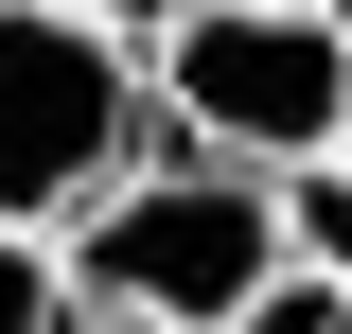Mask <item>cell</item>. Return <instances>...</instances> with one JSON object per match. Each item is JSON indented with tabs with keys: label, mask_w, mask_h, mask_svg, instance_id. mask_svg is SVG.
<instances>
[{
	"label": "cell",
	"mask_w": 352,
	"mask_h": 334,
	"mask_svg": "<svg viewBox=\"0 0 352 334\" xmlns=\"http://www.w3.org/2000/svg\"><path fill=\"white\" fill-rule=\"evenodd\" d=\"M159 124H141V159H335L352 141V18L335 0H194L159 53Z\"/></svg>",
	"instance_id": "1"
},
{
	"label": "cell",
	"mask_w": 352,
	"mask_h": 334,
	"mask_svg": "<svg viewBox=\"0 0 352 334\" xmlns=\"http://www.w3.org/2000/svg\"><path fill=\"white\" fill-rule=\"evenodd\" d=\"M71 299L88 317H159V334H229L282 282V194L247 159H141L124 194H88L71 229Z\"/></svg>",
	"instance_id": "2"
},
{
	"label": "cell",
	"mask_w": 352,
	"mask_h": 334,
	"mask_svg": "<svg viewBox=\"0 0 352 334\" xmlns=\"http://www.w3.org/2000/svg\"><path fill=\"white\" fill-rule=\"evenodd\" d=\"M159 71L71 0H0V229H71L88 194L141 176Z\"/></svg>",
	"instance_id": "3"
},
{
	"label": "cell",
	"mask_w": 352,
	"mask_h": 334,
	"mask_svg": "<svg viewBox=\"0 0 352 334\" xmlns=\"http://www.w3.org/2000/svg\"><path fill=\"white\" fill-rule=\"evenodd\" d=\"M264 194H282V264H317V282H352V141H335V159H282Z\"/></svg>",
	"instance_id": "4"
},
{
	"label": "cell",
	"mask_w": 352,
	"mask_h": 334,
	"mask_svg": "<svg viewBox=\"0 0 352 334\" xmlns=\"http://www.w3.org/2000/svg\"><path fill=\"white\" fill-rule=\"evenodd\" d=\"M0 334H88L71 247H53V229H0Z\"/></svg>",
	"instance_id": "5"
},
{
	"label": "cell",
	"mask_w": 352,
	"mask_h": 334,
	"mask_svg": "<svg viewBox=\"0 0 352 334\" xmlns=\"http://www.w3.org/2000/svg\"><path fill=\"white\" fill-rule=\"evenodd\" d=\"M229 334H352V282H317V264H282V282L247 299Z\"/></svg>",
	"instance_id": "6"
},
{
	"label": "cell",
	"mask_w": 352,
	"mask_h": 334,
	"mask_svg": "<svg viewBox=\"0 0 352 334\" xmlns=\"http://www.w3.org/2000/svg\"><path fill=\"white\" fill-rule=\"evenodd\" d=\"M71 18H106V36H124V53H159L176 18H194V0H71Z\"/></svg>",
	"instance_id": "7"
},
{
	"label": "cell",
	"mask_w": 352,
	"mask_h": 334,
	"mask_svg": "<svg viewBox=\"0 0 352 334\" xmlns=\"http://www.w3.org/2000/svg\"><path fill=\"white\" fill-rule=\"evenodd\" d=\"M88 334H159V317H88Z\"/></svg>",
	"instance_id": "8"
},
{
	"label": "cell",
	"mask_w": 352,
	"mask_h": 334,
	"mask_svg": "<svg viewBox=\"0 0 352 334\" xmlns=\"http://www.w3.org/2000/svg\"><path fill=\"white\" fill-rule=\"evenodd\" d=\"M335 18H352V0H335Z\"/></svg>",
	"instance_id": "9"
}]
</instances>
